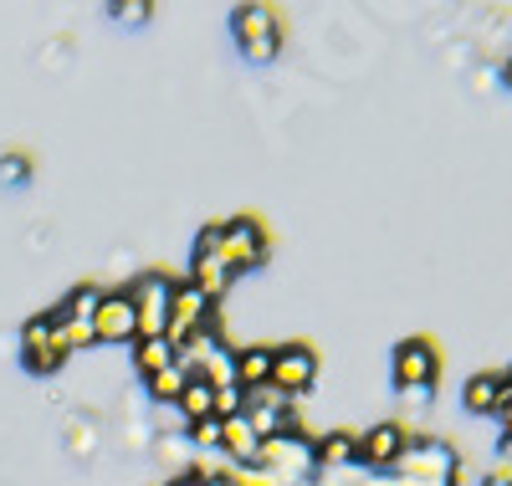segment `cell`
Masks as SVG:
<instances>
[{
  "instance_id": "1",
  "label": "cell",
  "mask_w": 512,
  "mask_h": 486,
  "mask_svg": "<svg viewBox=\"0 0 512 486\" xmlns=\"http://www.w3.org/2000/svg\"><path fill=\"white\" fill-rule=\"evenodd\" d=\"M251 466H267V471H272L277 481H287V486L318 476L313 440H303V435H272V440H262V451H256Z\"/></svg>"
},
{
  "instance_id": "2",
  "label": "cell",
  "mask_w": 512,
  "mask_h": 486,
  "mask_svg": "<svg viewBox=\"0 0 512 486\" xmlns=\"http://www.w3.org/2000/svg\"><path fill=\"white\" fill-rule=\"evenodd\" d=\"M231 26H236V41H241V52L251 62H277L287 31H282V16L272 6H241L231 16Z\"/></svg>"
},
{
  "instance_id": "3",
  "label": "cell",
  "mask_w": 512,
  "mask_h": 486,
  "mask_svg": "<svg viewBox=\"0 0 512 486\" xmlns=\"http://www.w3.org/2000/svg\"><path fill=\"white\" fill-rule=\"evenodd\" d=\"M128 297H134V313H139V338H164L169 307H175V282L159 277V272H144L128 287Z\"/></svg>"
},
{
  "instance_id": "4",
  "label": "cell",
  "mask_w": 512,
  "mask_h": 486,
  "mask_svg": "<svg viewBox=\"0 0 512 486\" xmlns=\"http://www.w3.org/2000/svg\"><path fill=\"white\" fill-rule=\"evenodd\" d=\"M221 256H226V267L241 277V272H256L267 261V231H262V220H251V215H236L221 226Z\"/></svg>"
},
{
  "instance_id": "5",
  "label": "cell",
  "mask_w": 512,
  "mask_h": 486,
  "mask_svg": "<svg viewBox=\"0 0 512 486\" xmlns=\"http://www.w3.org/2000/svg\"><path fill=\"white\" fill-rule=\"evenodd\" d=\"M456 461H461V456L446 446V440H410L405 456L395 461V476H405V481H425V486H446Z\"/></svg>"
},
{
  "instance_id": "6",
  "label": "cell",
  "mask_w": 512,
  "mask_h": 486,
  "mask_svg": "<svg viewBox=\"0 0 512 486\" xmlns=\"http://www.w3.org/2000/svg\"><path fill=\"white\" fill-rule=\"evenodd\" d=\"M210 302L200 287H190V282H175V307H169V328H164V338L175 343V348H185L195 333H205V328H216V318H210Z\"/></svg>"
},
{
  "instance_id": "7",
  "label": "cell",
  "mask_w": 512,
  "mask_h": 486,
  "mask_svg": "<svg viewBox=\"0 0 512 486\" xmlns=\"http://www.w3.org/2000/svg\"><path fill=\"white\" fill-rule=\"evenodd\" d=\"M21 359H26L31 374H57V369L72 359L52 318H31V323L21 328Z\"/></svg>"
},
{
  "instance_id": "8",
  "label": "cell",
  "mask_w": 512,
  "mask_h": 486,
  "mask_svg": "<svg viewBox=\"0 0 512 486\" xmlns=\"http://www.w3.org/2000/svg\"><path fill=\"white\" fill-rule=\"evenodd\" d=\"M318 379V353L308 343H287V348H272V384L297 400V394H308Z\"/></svg>"
},
{
  "instance_id": "9",
  "label": "cell",
  "mask_w": 512,
  "mask_h": 486,
  "mask_svg": "<svg viewBox=\"0 0 512 486\" xmlns=\"http://www.w3.org/2000/svg\"><path fill=\"white\" fill-rule=\"evenodd\" d=\"M436 374H441V359L431 338H405L395 348V389H431Z\"/></svg>"
},
{
  "instance_id": "10",
  "label": "cell",
  "mask_w": 512,
  "mask_h": 486,
  "mask_svg": "<svg viewBox=\"0 0 512 486\" xmlns=\"http://www.w3.org/2000/svg\"><path fill=\"white\" fill-rule=\"evenodd\" d=\"M93 328H98V343H139V313H134V297H128V287L103 292Z\"/></svg>"
},
{
  "instance_id": "11",
  "label": "cell",
  "mask_w": 512,
  "mask_h": 486,
  "mask_svg": "<svg viewBox=\"0 0 512 486\" xmlns=\"http://www.w3.org/2000/svg\"><path fill=\"white\" fill-rule=\"evenodd\" d=\"M405 446H410V430L395 425V420H384V425H374V430L359 435V466H369V471H395V461L405 456Z\"/></svg>"
},
{
  "instance_id": "12",
  "label": "cell",
  "mask_w": 512,
  "mask_h": 486,
  "mask_svg": "<svg viewBox=\"0 0 512 486\" xmlns=\"http://www.w3.org/2000/svg\"><path fill=\"white\" fill-rule=\"evenodd\" d=\"M231 282H236V272L226 267L221 251H195V261H190V287H200L210 302H221Z\"/></svg>"
},
{
  "instance_id": "13",
  "label": "cell",
  "mask_w": 512,
  "mask_h": 486,
  "mask_svg": "<svg viewBox=\"0 0 512 486\" xmlns=\"http://www.w3.org/2000/svg\"><path fill=\"white\" fill-rule=\"evenodd\" d=\"M313 461H318V471H349V466H359V430H333V435L313 440Z\"/></svg>"
},
{
  "instance_id": "14",
  "label": "cell",
  "mask_w": 512,
  "mask_h": 486,
  "mask_svg": "<svg viewBox=\"0 0 512 486\" xmlns=\"http://www.w3.org/2000/svg\"><path fill=\"white\" fill-rule=\"evenodd\" d=\"M226 430H221V456L231 461V466H251L256 461V451H262V435L251 430V420L246 415H236V420H221Z\"/></svg>"
},
{
  "instance_id": "15",
  "label": "cell",
  "mask_w": 512,
  "mask_h": 486,
  "mask_svg": "<svg viewBox=\"0 0 512 486\" xmlns=\"http://www.w3.org/2000/svg\"><path fill=\"white\" fill-rule=\"evenodd\" d=\"M502 379L507 374H472L461 389V400L472 415H497V400H502Z\"/></svg>"
},
{
  "instance_id": "16",
  "label": "cell",
  "mask_w": 512,
  "mask_h": 486,
  "mask_svg": "<svg viewBox=\"0 0 512 486\" xmlns=\"http://www.w3.org/2000/svg\"><path fill=\"white\" fill-rule=\"evenodd\" d=\"M236 384L241 389L272 384V348H236Z\"/></svg>"
},
{
  "instance_id": "17",
  "label": "cell",
  "mask_w": 512,
  "mask_h": 486,
  "mask_svg": "<svg viewBox=\"0 0 512 486\" xmlns=\"http://www.w3.org/2000/svg\"><path fill=\"white\" fill-rule=\"evenodd\" d=\"M175 359H180V348L169 343V338H139V343H134V364H139V374H144V379L164 374Z\"/></svg>"
},
{
  "instance_id": "18",
  "label": "cell",
  "mask_w": 512,
  "mask_h": 486,
  "mask_svg": "<svg viewBox=\"0 0 512 486\" xmlns=\"http://www.w3.org/2000/svg\"><path fill=\"white\" fill-rule=\"evenodd\" d=\"M98 302H103V287H77V292H67L57 307H52V323L62 328V323H72V318H98Z\"/></svg>"
},
{
  "instance_id": "19",
  "label": "cell",
  "mask_w": 512,
  "mask_h": 486,
  "mask_svg": "<svg viewBox=\"0 0 512 486\" xmlns=\"http://www.w3.org/2000/svg\"><path fill=\"white\" fill-rule=\"evenodd\" d=\"M175 410L185 415V425L210 420V415H216V389H210L205 379H195V374H190V384H185V394H180V405H175Z\"/></svg>"
},
{
  "instance_id": "20",
  "label": "cell",
  "mask_w": 512,
  "mask_h": 486,
  "mask_svg": "<svg viewBox=\"0 0 512 486\" xmlns=\"http://www.w3.org/2000/svg\"><path fill=\"white\" fill-rule=\"evenodd\" d=\"M195 379H205L210 389H231V384H236V348H226V343H221V348H216V353H210V359L195 369Z\"/></svg>"
},
{
  "instance_id": "21",
  "label": "cell",
  "mask_w": 512,
  "mask_h": 486,
  "mask_svg": "<svg viewBox=\"0 0 512 486\" xmlns=\"http://www.w3.org/2000/svg\"><path fill=\"white\" fill-rule=\"evenodd\" d=\"M185 384H190V374H185V369H180V359H175L164 374H154V379H149V394H154V400H164V405H180Z\"/></svg>"
},
{
  "instance_id": "22",
  "label": "cell",
  "mask_w": 512,
  "mask_h": 486,
  "mask_svg": "<svg viewBox=\"0 0 512 486\" xmlns=\"http://www.w3.org/2000/svg\"><path fill=\"white\" fill-rule=\"evenodd\" d=\"M57 333H62L67 353H82V348H93V343H98V328H93V318H72V323H62Z\"/></svg>"
},
{
  "instance_id": "23",
  "label": "cell",
  "mask_w": 512,
  "mask_h": 486,
  "mask_svg": "<svg viewBox=\"0 0 512 486\" xmlns=\"http://www.w3.org/2000/svg\"><path fill=\"white\" fill-rule=\"evenodd\" d=\"M221 430H226V425H221L216 415L200 420V425H190V446H195V451H221Z\"/></svg>"
},
{
  "instance_id": "24",
  "label": "cell",
  "mask_w": 512,
  "mask_h": 486,
  "mask_svg": "<svg viewBox=\"0 0 512 486\" xmlns=\"http://www.w3.org/2000/svg\"><path fill=\"white\" fill-rule=\"evenodd\" d=\"M246 415V389L231 384V389H216V420H236Z\"/></svg>"
},
{
  "instance_id": "25",
  "label": "cell",
  "mask_w": 512,
  "mask_h": 486,
  "mask_svg": "<svg viewBox=\"0 0 512 486\" xmlns=\"http://www.w3.org/2000/svg\"><path fill=\"white\" fill-rule=\"evenodd\" d=\"M497 420H502V430L512 425V374L502 379V400H497Z\"/></svg>"
},
{
  "instance_id": "26",
  "label": "cell",
  "mask_w": 512,
  "mask_h": 486,
  "mask_svg": "<svg viewBox=\"0 0 512 486\" xmlns=\"http://www.w3.org/2000/svg\"><path fill=\"white\" fill-rule=\"evenodd\" d=\"M72 451H82V456L93 451V425H72Z\"/></svg>"
},
{
  "instance_id": "27",
  "label": "cell",
  "mask_w": 512,
  "mask_h": 486,
  "mask_svg": "<svg viewBox=\"0 0 512 486\" xmlns=\"http://www.w3.org/2000/svg\"><path fill=\"white\" fill-rule=\"evenodd\" d=\"M487 476H497V481H507L512 486V451H497V461H492V471Z\"/></svg>"
},
{
  "instance_id": "28",
  "label": "cell",
  "mask_w": 512,
  "mask_h": 486,
  "mask_svg": "<svg viewBox=\"0 0 512 486\" xmlns=\"http://www.w3.org/2000/svg\"><path fill=\"white\" fill-rule=\"evenodd\" d=\"M113 21H149V6H113Z\"/></svg>"
},
{
  "instance_id": "29",
  "label": "cell",
  "mask_w": 512,
  "mask_h": 486,
  "mask_svg": "<svg viewBox=\"0 0 512 486\" xmlns=\"http://www.w3.org/2000/svg\"><path fill=\"white\" fill-rule=\"evenodd\" d=\"M395 394H400V405H415V410L431 400V389H395Z\"/></svg>"
},
{
  "instance_id": "30",
  "label": "cell",
  "mask_w": 512,
  "mask_h": 486,
  "mask_svg": "<svg viewBox=\"0 0 512 486\" xmlns=\"http://www.w3.org/2000/svg\"><path fill=\"white\" fill-rule=\"evenodd\" d=\"M0 174H6V180H26V159H6V164H0Z\"/></svg>"
},
{
  "instance_id": "31",
  "label": "cell",
  "mask_w": 512,
  "mask_h": 486,
  "mask_svg": "<svg viewBox=\"0 0 512 486\" xmlns=\"http://www.w3.org/2000/svg\"><path fill=\"white\" fill-rule=\"evenodd\" d=\"M195 486H231L226 476H205V481H195Z\"/></svg>"
},
{
  "instance_id": "32",
  "label": "cell",
  "mask_w": 512,
  "mask_h": 486,
  "mask_svg": "<svg viewBox=\"0 0 512 486\" xmlns=\"http://www.w3.org/2000/svg\"><path fill=\"white\" fill-rule=\"evenodd\" d=\"M169 486H195V476H180V481H169Z\"/></svg>"
},
{
  "instance_id": "33",
  "label": "cell",
  "mask_w": 512,
  "mask_h": 486,
  "mask_svg": "<svg viewBox=\"0 0 512 486\" xmlns=\"http://www.w3.org/2000/svg\"><path fill=\"white\" fill-rule=\"evenodd\" d=\"M502 82H507V87H512V62H507V67H502Z\"/></svg>"
},
{
  "instance_id": "34",
  "label": "cell",
  "mask_w": 512,
  "mask_h": 486,
  "mask_svg": "<svg viewBox=\"0 0 512 486\" xmlns=\"http://www.w3.org/2000/svg\"><path fill=\"white\" fill-rule=\"evenodd\" d=\"M482 486H507V481H497V476H482Z\"/></svg>"
}]
</instances>
